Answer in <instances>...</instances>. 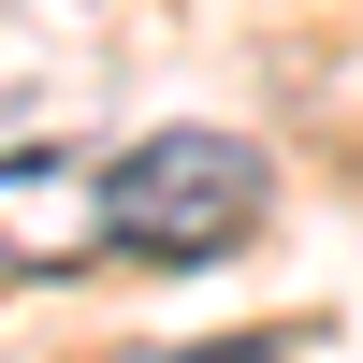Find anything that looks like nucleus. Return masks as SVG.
<instances>
[{
    "label": "nucleus",
    "mask_w": 363,
    "mask_h": 363,
    "mask_svg": "<svg viewBox=\"0 0 363 363\" xmlns=\"http://www.w3.org/2000/svg\"><path fill=\"white\" fill-rule=\"evenodd\" d=\"M277 174H262L247 131H145L131 160H102V233L131 262H218L262 233Z\"/></svg>",
    "instance_id": "f257e3e1"
},
{
    "label": "nucleus",
    "mask_w": 363,
    "mask_h": 363,
    "mask_svg": "<svg viewBox=\"0 0 363 363\" xmlns=\"http://www.w3.org/2000/svg\"><path fill=\"white\" fill-rule=\"evenodd\" d=\"M87 247H116L102 233V174L58 160V145H15V160H0V262H15V277H58V262H87Z\"/></svg>",
    "instance_id": "f03ea898"
},
{
    "label": "nucleus",
    "mask_w": 363,
    "mask_h": 363,
    "mask_svg": "<svg viewBox=\"0 0 363 363\" xmlns=\"http://www.w3.org/2000/svg\"><path fill=\"white\" fill-rule=\"evenodd\" d=\"M145 363H291L277 335H203V349H145Z\"/></svg>",
    "instance_id": "7ed1b4c3"
}]
</instances>
